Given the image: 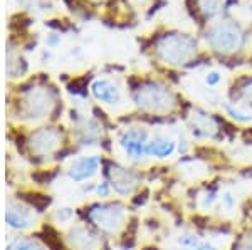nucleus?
Returning <instances> with one entry per match:
<instances>
[{
	"label": "nucleus",
	"instance_id": "1",
	"mask_svg": "<svg viewBox=\"0 0 252 250\" xmlns=\"http://www.w3.org/2000/svg\"><path fill=\"white\" fill-rule=\"evenodd\" d=\"M197 54V42L192 35L172 32L165 34L157 42V56L170 66H184Z\"/></svg>",
	"mask_w": 252,
	"mask_h": 250
},
{
	"label": "nucleus",
	"instance_id": "2",
	"mask_svg": "<svg viewBox=\"0 0 252 250\" xmlns=\"http://www.w3.org/2000/svg\"><path fill=\"white\" fill-rule=\"evenodd\" d=\"M135 103L143 111L153 112V114H168L177 106V96L170 87L158 83L143 84L135 92Z\"/></svg>",
	"mask_w": 252,
	"mask_h": 250
},
{
	"label": "nucleus",
	"instance_id": "3",
	"mask_svg": "<svg viewBox=\"0 0 252 250\" xmlns=\"http://www.w3.org/2000/svg\"><path fill=\"white\" fill-rule=\"evenodd\" d=\"M246 35L241 29V26H237L232 20H223L212 26L207 32V42L212 47L215 52L223 56L235 54L242 49Z\"/></svg>",
	"mask_w": 252,
	"mask_h": 250
},
{
	"label": "nucleus",
	"instance_id": "4",
	"mask_svg": "<svg viewBox=\"0 0 252 250\" xmlns=\"http://www.w3.org/2000/svg\"><path fill=\"white\" fill-rule=\"evenodd\" d=\"M89 219L93 223H96L97 228H101L104 233L115 235L121 230L125 225L126 212L125 207L120 203H104V205H94L89 212Z\"/></svg>",
	"mask_w": 252,
	"mask_h": 250
},
{
	"label": "nucleus",
	"instance_id": "5",
	"mask_svg": "<svg viewBox=\"0 0 252 250\" xmlns=\"http://www.w3.org/2000/svg\"><path fill=\"white\" fill-rule=\"evenodd\" d=\"M109 185L115 190V193L121 196H128L140 187L141 180L140 175L136 171H133L131 168H125L121 165H111L106 171Z\"/></svg>",
	"mask_w": 252,
	"mask_h": 250
},
{
	"label": "nucleus",
	"instance_id": "6",
	"mask_svg": "<svg viewBox=\"0 0 252 250\" xmlns=\"http://www.w3.org/2000/svg\"><path fill=\"white\" fill-rule=\"evenodd\" d=\"M150 139L148 130L145 128H129L120 136V146L125 151L126 158L140 161L146 156V143Z\"/></svg>",
	"mask_w": 252,
	"mask_h": 250
},
{
	"label": "nucleus",
	"instance_id": "7",
	"mask_svg": "<svg viewBox=\"0 0 252 250\" xmlns=\"http://www.w3.org/2000/svg\"><path fill=\"white\" fill-rule=\"evenodd\" d=\"M101 167L99 156H79L69 165L67 176L74 183H83V181L91 180L93 176L97 175Z\"/></svg>",
	"mask_w": 252,
	"mask_h": 250
},
{
	"label": "nucleus",
	"instance_id": "8",
	"mask_svg": "<svg viewBox=\"0 0 252 250\" xmlns=\"http://www.w3.org/2000/svg\"><path fill=\"white\" fill-rule=\"evenodd\" d=\"M24 103H26V114L34 119L47 116L51 112L52 106H54V99H52L51 92L46 89L29 92V96H27Z\"/></svg>",
	"mask_w": 252,
	"mask_h": 250
},
{
	"label": "nucleus",
	"instance_id": "9",
	"mask_svg": "<svg viewBox=\"0 0 252 250\" xmlns=\"http://www.w3.org/2000/svg\"><path fill=\"white\" fill-rule=\"evenodd\" d=\"M61 135L52 128H42L31 136V150L39 155H51L59 148Z\"/></svg>",
	"mask_w": 252,
	"mask_h": 250
},
{
	"label": "nucleus",
	"instance_id": "10",
	"mask_svg": "<svg viewBox=\"0 0 252 250\" xmlns=\"http://www.w3.org/2000/svg\"><path fill=\"white\" fill-rule=\"evenodd\" d=\"M189 128L195 138H214L219 131L217 121L200 110L192 112V116L189 118Z\"/></svg>",
	"mask_w": 252,
	"mask_h": 250
},
{
	"label": "nucleus",
	"instance_id": "11",
	"mask_svg": "<svg viewBox=\"0 0 252 250\" xmlns=\"http://www.w3.org/2000/svg\"><path fill=\"white\" fill-rule=\"evenodd\" d=\"M67 242L76 250H97L101 239L86 227H74L67 233Z\"/></svg>",
	"mask_w": 252,
	"mask_h": 250
},
{
	"label": "nucleus",
	"instance_id": "12",
	"mask_svg": "<svg viewBox=\"0 0 252 250\" xmlns=\"http://www.w3.org/2000/svg\"><path fill=\"white\" fill-rule=\"evenodd\" d=\"M5 222L12 230H27L34 223L32 212L20 203H10L5 213Z\"/></svg>",
	"mask_w": 252,
	"mask_h": 250
},
{
	"label": "nucleus",
	"instance_id": "13",
	"mask_svg": "<svg viewBox=\"0 0 252 250\" xmlns=\"http://www.w3.org/2000/svg\"><path fill=\"white\" fill-rule=\"evenodd\" d=\"M177 150V143L172 138H166L163 135H157L148 139L146 143V156H152L157 160H166Z\"/></svg>",
	"mask_w": 252,
	"mask_h": 250
},
{
	"label": "nucleus",
	"instance_id": "14",
	"mask_svg": "<svg viewBox=\"0 0 252 250\" xmlns=\"http://www.w3.org/2000/svg\"><path fill=\"white\" fill-rule=\"evenodd\" d=\"M91 92L97 101H101L103 104H108V106H116V104L121 103V94L118 91V87L106 79L94 81L91 84Z\"/></svg>",
	"mask_w": 252,
	"mask_h": 250
},
{
	"label": "nucleus",
	"instance_id": "15",
	"mask_svg": "<svg viewBox=\"0 0 252 250\" xmlns=\"http://www.w3.org/2000/svg\"><path fill=\"white\" fill-rule=\"evenodd\" d=\"M197 5L205 17H215L225 9L227 0H197Z\"/></svg>",
	"mask_w": 252,
	"mask_h": 250
},
{
	"label": "nucleus",
	"instance_id": "16",
	"mask_svg": "<svg viewBox=\"0 0 252 250\" xmlns=\"http://www.w3.org/2000/svg\"><path fill=\"white\" fill-rule=\"evenodd\" d=\"M5 250H40V247L31 239H17L10 242Z\"/></svg>",
	"mask_w": 252,
	"mask_h": 250
},
{
	"label": "nucleus",
	"instance_id": "17",
	"mask_svg": "<svg viewBox=\"0 0 252 250\" xmlns=\"http://www.w3.org/2000/svg\"><path fill=\"white\" fill-rule=\"evenodd\" d=\"M239 91V98L247 101L252 106V79H244L237 87Z\"/></svg>",
	"mask_w": 252,
	"mask_h": 250
},
{
	"label": "nucleus",
	"instance_id": "18",
	"mask_svg": "<svg viewBox=\"0 0 252 250\" xmlns=\"http://www.w3.org/2000/svg\"><path fill=\"white\" fill-rule=\"evenodd\" d=\"M178 244H180L182 247H187V249L192 250V249L195 247V245L200 244V240H198V237L195 235V233L185 232V233H182V235L178 237Z\"/></svg>",
	"mask_w": 252,
	"mask_h": 250
},
{
	"label": "nucleus",
	"instance_id": "19",
	"mask_svg": "<svg viewBox=\"0 0 252 250\" xmlns=\"http://www.w3.org/2000/svg\"><path fill=\"white\" fill-rule=\"evenodd\" d=\"M94 192L99 198H108V196L111 195L113 188H111V185H109V181H101V183H97L94 187Z\"/></svg>",
	"mask_w": 252,
	"mask_h": 250
},
{
	"label": "nucleus",
	"instance_id": "20",
	"mask_svg": "<svg viewBox=\"0 0 252 250\" xmlns=\"http://www.w3.org/2000/svg\"><path fill=\"white\" fill-rule=\"evenodd\" d=\"M225 111L232 116V119L239 121V123H249V121L252 119L249 114H244V112H241L239 110H234L232 106H225Z\"/></svg>",
	"mask_w": 252,
	"mask_h": 250
},
{
	"label": "nucleus",
	"instance_id": "21",
	"mask_svg": "<svg viewBox=\"0 0 252 250\" xmlns=\"http://www.w3.org/2000/svg\"><path fill=\"white\" fill-rule=\"evenodd\" d=\"M71 217H72V210H71V208H59V210L56 212V219L61 220V222L71 220Z\"/></svg>",
	"mask_w": 252,
	"mask_h": 250
},
{
	"label": "nucleus",
	"instance_id": "22",
	"mask_svg": "<svg viewBox=\"0 0 252 250\" xmlns=\"http://www.w3.org/2000/svg\"><path fill=\"white\" fill-rule=\"evenodd\" d=\"M235 250H252V237H244L237 244V249Z\"/></svg>",
	"mask_w": 252,
	"mask_h": 250
},
{
	"label": "nucleus",
	"instance_id": "23",
	"mask_svg": "<svg viewBox=\"0 0 252 250\" xmlns=\"http://www.w3.org/2000/svg\"><path fill=\"white\" fill-rule=\"evenodd\" d=\"M205 83L209 84V86H217V84L220 83V74H219V72H210V74H207Z\"/></svg>",
	"mask_w": 252,
	"mask_h": 250
},
{
	"label": "nucleus",
	"instance_id": "24",
	"mask_svg": "<svg viewBox=\"0 0 252 250\" xmlns=\"http://www.w3.org/2000/svg\"><path fill=\"white\" fill-rule=\"evenodd\" d=\"M215 200H217V196H215V193H212V192L207 193L205 198H204V203H202V207H204V208H210V207H212V205H214V201H215Z\"/></svg>",
	"mask_w": 252,
	"mask_h": 250
},
{
	"label": "nucleus",
	"instance_id": "25",
	"mask_svg": "<svg viewBox=\"0 0 252 250\" xmlns=\"http://www.w3.org/2000/svg\"><path fill=\"white\" fill-rule=\"evenodd\" d=\"M192 250H217V247H215L212 242H200V244L195 245Z\"/></svg>",
	"mask_w": 252,
	"mask_h": 250
},
{
	"label": "nucleus",
	"instance_id": "26",
	"mask_svg": "<svg viewBox=\"0 0 252 250\" xmlns=\"http://www.w3.org/2000/svg\"><path fill=\"white\" fill-rule=\"evenodd\" d=\"M222 200H223V203H225V207L229 208V210L234 207V196H232V193H225V195L222 196Z\"/></svg>",
	"mask_w": 252,
	"mask_h": 250
},
{
	"label": "nucleus",
	"instance_id": "27",
	"mask_svg": "<svg viewBox=\"0 0 252 250\" xmlns=\"http://www.w3.org/2000/svg\"><path fill=\"white\" fill-rule=\"evenodd\" d=\"M251 10H252V5H251Z\"/></svg>",
	"mask_w": 252,
	"mask_h": 250
},
{
	"label": "nucleus",
	"instance_id": "28",
	"mask_svg": "<svg viewBox=\"0 0 252 250\" xmlns=\"http://www.w3.org/2000/svg\"><path fill=\"white\" fill-rule=\"evenodd\" d=\"M40 250H42V249H40Z\"/></svg>",
	"mask_w": 252,
	"mask_h": 250
}]
</instances>
